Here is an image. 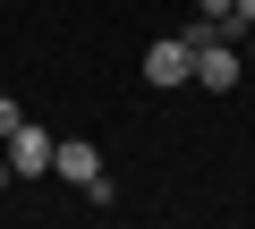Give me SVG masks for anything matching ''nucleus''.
I'll list each match as a JSON object with an SVG mask.
<instances>
[{
	"mask_svg": "<svg viewBox=\"0 0 255 229\" xmlns=\"http://www.w3.org/2000/svg\"><path fill=\"white\" fill-rule=\"evenodd\" d=\"M230 9H238V17H247V26H255V0H230Z\"/></svg>",
	"mask_w": 255,
	"mask_h": 229,
	"instance_id": "5",
	"label": "nucleus"
},
{
	"mask_svg": "<svg viewBox=\"0 0 255 229\" xmlns=\"http://www.w3.org/2000/svg\"><path fill=\"white\" fill-rule=\"evenodd\" d=\"M9 128H26V110H17L9 93H0V136H9Z\"/></svg>",
	"mask_w": 255,
	"mask_h": 229,
	"instance_id": "4",
	"label": "nucleus"
},
{
	"mask_svg": "<svg viewBox=\"0 0 255 229\" xmlns=\"http://www.w3.org/2000/svg\"><path fill=\"white\" fill-rule=\"evenodd\" d=\"M187 76H196V43H187V34H162V43L145 51V85L170 93V85H187Z\"/></svg>",
	"mask_w": 255,
	"mask_h": 229,
	"instance_id": "3",
	"label": "nucleus"
},
{
	"mask_svg": "<svg viewBox=\"0 0 255 229\" xmlns=\"http://www.w3.org/2000/svg\"><path fill=\"white\" fill-rule=\"evenodd\" d=\"M247 68H255V26H247Z\"/></svg>",
	"mask_w": 255,
	"mask_h": 229,
	"instance_id": "6",
	"label": "nucleus"
},
{
	"mask_svg": "<svg viewBox=\"0 0 255 229\" xmlns=\"http://www.w3.org/2000/svg\"><path fill=\"white\" fill-rule=\"evenodd\" d=\"M0 145H9V178H51V145H60L51 128H34V119H26V128H9Z\"/></svg>",
	"mask_w": 255,
	"mask_h": 229,
	"instance_id": "2",
	"label": "nucleus"
},
{
	"mask_svg": "<svg viewBox=\"0 0 255 229\" xmlns=\"http://www.w3.org/2000/svg\"><path fill=\"white\" fill-rule=\"evenodd\" d=\"M51 178L85 187V204H111V170H102V145L94 136H60L51 145Z\"/></svg>",
	"mask_w": 255,
	"mask_h": 229,
	"instance_id": "1",
	"label": "nucleus"
}]
</instances>
